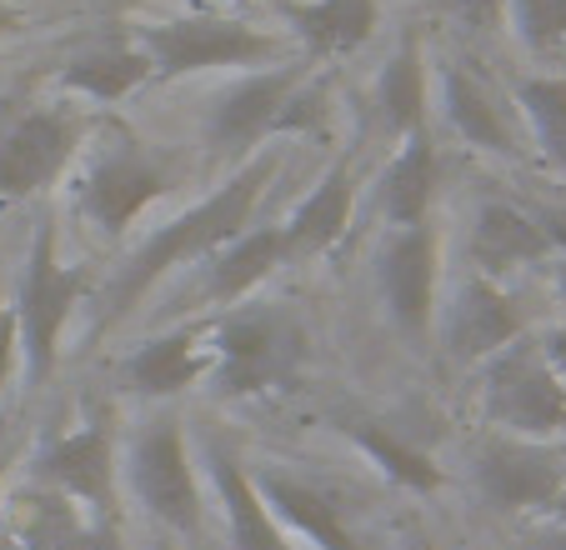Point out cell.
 Wrapping results in <instances>:
<instances>
[{
  "label": "cell",
  "mask_w": 566,
  "mask_h": 550,
  "mask_svg": "<svg viewBox=\"0 0 566 550\" xmlns=\"http://www.w3.org/2000/svg\"><path fill=\"white\" fill-rule=\"evenodd\" d=\"M427 6L467 31H496L506 15V0H427Z\"/></svg>",
  "instance_id": "29"
},
{
  "label": "cell",
  "mask_w": 566,
  "mask_h": 550,
  "mask_svg": "<svg viewBox=\"0 0 566 550\" xmlns=\"http://www.w3.org/2000/svg\"><path fill=\"white\" fill-rule=\"evenodd\" d=\"M251 480H256V490H261V500H266L271 516L286 520V526H296L311 546H321V550H356L352 530L342 526L336 506L321 496V490L301 486V480L281 476V470H261V476H251Z\"/></svg>",
  "instance_id": "16"
},
{
  "label": "cell",
  "mask_w": 566,
  "mask_h": 550,
  "mask_svg": "<svg viewBox=\"0 0 566 550\" xmlns=\"http://www.w3.org/2000/svg\"><path fill=\"white\" fill-rule=\"evenodd\" d=\"M431 186H437V150H431L427 130L411 136V146L396 156V166L386 170V215H391L401 231L407 225H427V205H431Z\"/></svg>",
  "instance_id": "24"
},
{
  "label": "cell",
  "mask_w": 566,
  "mask_h": 550,
  "mask_svg": "<svg viewBox=\"0 0 566 550\" xmlns=\"http://www.w3.org/2000/svg\"><path fill=\"white\" fill-rule=\"evenodd\" d=\"M556 286H562V296H566V265H562V271H556Z\"/></svg>",
  "instance_id": "37"
},
{
  "label": "cell",
  "mask_w": 566,
  "mask_h": 550,
  "mask_svg": "<svg viewBox=\"0 0 566 550\" xmlns=\"http://www.w3.org/2000/svg\"><path fill=\"white\" fill-rule=\"evenodd\" d=\"M447 116H451V126H457V136L471 140V146L496 150V156H512L516 150L512 126L502 120V110H496L486 81H481L467 61L447 65Z\"/></svg>",
  "instance_id": "20"
},
{
  "label": "cell",
  "mask_w": 566,
  "mask_h": 550,
  "mask_svg": "<svg viewBox=\"0 0 566 550\" xmlns=\"http://www.w3.org/2000/svg\"><path fill=\"white\" fill-rule=\"evenodd\" d=\"M321 120V101L306 91L301 65H281V71H261L247 85H235L231 96L216 106L211 116V146L226 156H241L256 140L276 136V130H306Z\"/></svg>",
  "instance_id": "5"
},
{
  "label": "cell",
  "mask_w": 566,
  "mask_h": 550,
  "mask_svg": "<svg viewBox=\"0 0 566 550\" xmlns=\"http://www.w3.org/2000/svg\"><path fill=\"white\" fill-rule=\"evenodd\" d=\"M86 550H130L116 516H96V526H91V536H86Z\"/></svg>",
  "instance_id": "31"
},
{
  "label": "cell",
  "mask_w": 566,
  "mask_h": 550,
  "mask_svg": "<svg viewBox=\"0 0 566 550\" xmlns=\"http://www.w3.org/2000/svg\"><path fill=\"white\" fill-rule=\"evenodd\" d=\"M536 346H542V356L552 360V371H556V376H562V381H566V326L546 330V336L536 340Z\"/></svg>",
  "instance_id": "32"
},
{
  "label": "cell",
  "mask_w": 566,
  "mask_h": 550,
  "mask_svg": "<svg viewBox=\"0 0 566 550\" xmlns=\"http://www.w3.org/2000/svg\"><path fill=\"white\" fill-rule=\"evenodd\" d=\"M291 261V245L281 225H266V231H241L235 241H226L221 251L211 255V296L216 300H241L251 286H261L276 265Z\"/></svg>",
  "instance_id": "19"
},
{
  "label": "cell",
  "mask_w": 566,
  "mask_h": 550,
  "mask_svg": "<svg viewBox=\"0 0 566 550\" xmlns=\"http://www.w3.org/2000/svg\"><path fill=\"white\" fill-rule=\"evenodd\" d=\"M130 480H136L140 506L156 520H166L171 530L201 526V490H196V476H191V455H186L181 425L171 415L150 421L140 431L136 451H130Z\"/></svg>",
  "instance_id": "8"
},
{
  "label": "cell",
  "mask_w": 566,
  "mask_h": 550,
  "mask_svg": "<svg viewBox=\"0 0 566 550\" xmlns=\"http://www.w3.org/2000/svg\"><path fill=\"white\" fill-rule=\"evenodd\" d=\"M306 360V336L276 306H241L216 330V391L261 395L296 381Z\"/></svg>",
  "instance_id": "2"
},
{
  "label": "cell",
  "mask_w": 566,
  "mask_h": 550,
  "mask_svg": "<svg viewBox=\"0 0 566 550\" xmlns=\"http://www.w3.org/2000/svg\"><path fill=\"white\" fill-rule=\"evenodd\" d=\"M75 136L81 126L65 110H25L0 136V201H25V195L45 191L71 160Z\"/></svg>",
  "instance_id": "9"
},
{
  "label": "cell",
  "mask_w": 566,
  "mask_h": 550,
  "mask_svg": "<svg viewBox=\"0 0 566 550\" xmlns=\"http://www.w3.org/2000/svg\"><path fill=\"white\" fill-rule=\"evenodd\" d=\"M11 25H15V11L6 6V0H0V31H11Z\"/></svg>",
  "instance_id": "34"
},
{
  "label": "cell",
  "mask_w": 566,
  "mask_h": 550,
  "mask_svg": "<svg viewBox=\"0 0 566 550\" xmlns=\"http://www.w3.org/2000/svg\"><path fill=\"white\" fill-rule=\"evenodd\" d=\"M35 486L61 490L75 506H91L96 516H116V451L111 425L96 421L86 431H71L35 455Z\"/></svg>",
  "instance_id": "10"
},
{
  "label": "cell",
  "mask_w": 566,
  "mask_h": 550,
  "mask_svg": "<svg viewBox=\"0 0 566 550\" xmlns=\"http://www.w3.org/2000/svg\"><path fill=\"white\" fill-rule=\"evenodd\" d=\"M146 75H150V61L140 51H126V45H116V41H101V45H91L86 55H75V61L65 65L61 81L91 101H120V96H130Z\"/></svg>",
  "instance_id": "23"
},
{
  "label": "cell",
  "mask_w": 566,
  "mask_h": 550,
  "mask_svg": "<svg viewBox=\"0 0 566 550\" xmlns=\"http://www.w3.org/2000/svg\"><path fill=\"white\" fill-rule=\"evenodd\" d=\"M271 176H276V156H256L247 170H241V176L226 180V186L206 205H196V211H186L181 221H171L166 231L150 235V241L140 245L136 261L126 265V275H120L116 286H111V296H106V326L126 316V310L136 306V300L146 296V290L156 286L166 271H176L181 261L216 255L226 241H235V235L247 231V221H251V211H256L261 191L271 186Z\"/></svg>",
  "instance_id": "1"
},
{
  "label": "cell",
  "mask_w": 566,
  "mask_h": 550,
  "mask_svg": "<svg viewBox=\"0 0 566 550\" xmlns=\"http://www.w3.org/2000/svg\"><path fill=\"white\" fill-rule=\"evenodd\" d=\"M206 376V350L196 330H176V336H156L126 360V381L140 395H181Z\"/></svg>",
  "instance_id": "18"
},
{
  "label": "cell",
  "mask_w": 566,
  "mask_h": 550,
  "mask_svg": "<svg viewBox=\"0 0 566 550\" xmlns=\"http://www.w3.org/2000/svg\"><path fill=\"white\" fill-rule=\"evenodd\" d=\"M376 106H381L386 126L396 136H417L427 120V75H421V45L401 41V51L386 61L381 81H376Z\"/></svg>",
  "instance_id": "25"
},
{
  "label": "cell",
  "mask_w": 566,
  "mask_h": 550,
  "mask_svg": "<svg viewBox=\"0 0 566 550\" xmlns=\"http://www.w3.org/2000/svg\"><path fill=\"white\" fill-rule=\"evenodd\" d=\"M286 15L311 55H346L376 31V0H311L286 6Z\"/></svg>",
  "instance_id": "21"
},
{
  "label": "cell",
  "mask_w": 566,
  "mask_h": 550,
  "mask_svg": "<svg viewBox=\"0 0 566 550\" xmlns=\"http://www.w3.org/2000/svg\"><path fill=\"white\" fill-rule=\"evenodd\" d=\"M556 550H566V530H562V540H556Z\"/></svg>",
  "instance_id": "38"
},
{
  "label": "cell",
  "mask_w": 566,
  "mask_h": 550,
  "mask_svg": "<svg viewBox=\"0 0 566 550\" xmlns=\"http://www.w3.org/2000/svg\"><path fill=\"white\" fill-rule=\"evenodd\" d=\"M0 550H21V540H15V530H0Z\"/></svg>",
  "instance_id": "35"
},
{
  "label": "cell",
  "mask_w": 566,
  "mask_h": 550,
  "mask_svg": "<svg viewBox=\"0 0 566 550\" xmlns=\"http://www.w3.org/2000/svg\"><path fill=\"white\" fill-rule=\"evenodd\" d=\"M166 186H171V160L156 156L130 130H116L81 180V215L106 235H120L156 195H166Z\"/></svg>",
  "instance_id": "4"
},
{
  "label": "cell",
  "mask_w": 566,
  "mask_h": 550,
  "mask_svg": "<svg viewBox=\"0 0 566 550\" xmlns=\"http://www.w3.org/2000/svg\"><path fill=\"white\" fill-rule=\"evenodd\" d=\"M86 290V265H61L55 261V231L51 221L35 231L31 261H25L21 281V306H15V326H21V350L31 360V381L41 385L55 371V346L71 320V306Z\"/></svg>",
  "instance_id": "6"
},
{
  "label": "cell",
  "mask_w": 566,
  "mask_h": 550,
  "mask_svg": "<svg viewBox=\"0 0 566 550\" xmlns=\"http://www.w3.org/2000/svg\"><path fill=\"white\" fill-rule=\"evenodd\" d=\"M211 476H216V490H221L226 520H231V546L235 550H291L286 530H281L276 516L266 510L256 480L235 466V455L221 451V445H211Z\"/></svg>",
  "instance_id": "15"
},
{
  "label": "cell",
  "mask_w": 566,
  "mask_h": 550,
  "mask_svg": "<svg viewBox=\"0 0 566 550\" xmlns=\"http://www.w3.org/2000/svg\"><path fill=\"white\" fill-rule=\"evenodd\" d=\"M516 31L532 51H552L566 41V0H516Z\"/></svg>",
  "instance_id": "28"
},
{
  "label": "cell",
  "mask_w": 566,
  "mask_h": 550,
  "mask_svg": "<svg viewBox=\"0 0 566 550\" xmlns=\"http://www.w3.org/2000/svg\"><path fill=\"white\" fill-rule=\"evenodd\" d=\"M6 461H11V441L0 435V480H6Z\"/></svg>",
  "instance_id": "36"
},
{
  "label": "cell",
  "mask_w": 566,
  "mask_h": 550,
  "mask_svg": "<svg viewBox=\"0 0 566 550\" xmlns=\"http://www.w3.org/2000/svg\"><path fill=\"white\" fill-rule=\"evenodd\" d=\"M140 45H146L140 55L150 61V75H166V81L206 71V65H251L276 51L271 35L231 15H176V21L146 25Z\"/></svg>",
  "instance_id": "7"
},
{
  "label": "cell",
  "mask_w": 566,
  "mask_h": 550,
  "mask_svg": "<svg viewBox=\"0 0 566 550\" xmlns=\"http://www.w3.org/2000/svg\"><path fill=\"white\" fill-rule=\"evenodd\" d=\"M516 101L532 116V130L542 140L546 160L566 170V81L562 75H532L516 85Z\"/></svg>",
  "instance_id": "27"
},
{
  "label": "cell",
  "mask_w": 566,
  "mask_h": 550,
  "mask_svg": "<svg viewBox=\"0 0 566 550\" xmlns=\"http://www.w3.org/2000/svg\"><path fill=\"white\" fill-rule=\"evenodd\" d=\"M552 255V241H546L542 221L526 215L522 205L506 201H486L476 211V225H471V261L486 275H506L516 265H532Z\"/></svg>",
  "instance_id": "14"
},
{
  "label": "cell",
  "mask_w": 566,
  "mask_h": 550,
  "mask_svg": "<svg viewBox=\"0 0 566 550\" xmlns=\"http://www.w3.org/2000/svg\"><path fill=\"white\" fill-rule=\"evenodd\" d=\"M352 435H356V445L371 455L376 466L396 480V486H407V490H437L441 486V470L431 466L421 451H411L407 441H396L391 431H381V425H371V421H356Z\"/></svg>",
  "instance_id": "26"
},
{
  "label": "cell",
  "mask_w": 566,
  "mask_h": 550,
  "mask_svg": "<svg viewBox=\"0 0 566 550\" xmlns=\"http://www.w3.org/2000/svg\"><path fill=\"white\" fill-rule=\"evenodd\" d=\"M476 480L502 510H552L556 490L566 486V466L542 445L492 441L476 455Z\"/></svg>",
  "instance_id": "11"
},
{
  "label": "cell",
  "mask_w": 566,
  "mask_h": 550,
  "mask_svg": "<svg viewBox=\"0 0 566 550\" xmlns=\"http://www.w3.org/2000/svg\"><path fill=\"white\" fill-rule=\"evenodd\" d=\"M486 415L502 431L542 441L566 431V381L552 371L536 340H512L486 366Z\"/></svg>",
  "instance_id": "3"
},
{
  "label": "cell",
  "mask_w": 566,
  "mask_h": 550,
  "mask_svg": "<svg viewBox=\"0 0 566 550\" xmlns=\"http://www.w3.org/2000/svg\"><path fill=\"white\" fill-rule=\"evenodd\" d=\"M381 290L396 326L421 336L431 320V300H437V235L427 225L396 231V241L381 255Z\"/></svg>",
  "instance_id": "12"
},
{
  "label": "cell",
  "mask_w": 566,
  "mask_h": 550,
  "mask_svg": "<svg viewBox=\"0 0 566 550\" xmlns=\"http://www.w3.org/2000/svg\"><path fill=\"white\" fill-rule=\"evenodd\" d=\"M526 320L492 281H467L447 310V350L457 360H492L512 340H522Z\"/></svg>",
  "instance_id": "13"
},
{
  "label": "cell",
  "mask_w": 566,
  "mask_h": 550,
  "mask_svg": "<svg viewBox=\"0 0 566 550\" xmlns=\"http://www.w3.org/2000/svg\"><path fill=\"white\" fill-rule=\"evenodd\" d=\"M552 510H556V520H562V526H566V486H562V490H556V500H552Z\"/></svg>",
  "instance_id": "33"
},
{
  "label": "cell",
  "mask_w": 566,
  "mask_h": 550,
  "mask_svg": "<svg viewBox=\"0 0 566 550\" xmlns=\"http://www.w3.org/2000/svg\"><path fill=\"white\" fill-rule=\"evenodd\" d=\"M352 170L346 166H332L326 180L316 191L291 211V221L281 225L286 231V245H291V261H306V255H321L326 245L342 241L346 221H352Z\"/></svg>",
  "instance_id": "17"
},
{
  "label": "cell",
  "mask_w": 566,
  "mask_h": 550,
  "mask_svg": "<svg viewBox=\"0 0 566 550\" xmlns=\"http://www.w3.org/2000/svg\"><path fill=\"white\" fill-rule=\"evenodd\" d=\"M15 356H21V326H15V306L0 300V385L11 381Z\"/></svg>",
  "instance_id": "30"
},
{
  "label": "cell",
  "mask_w": 566,
  "mask_h": 550,
  "mask_svg": "<svg viewBox=\"0 0 566 550\" xmlns=\"http://www.w3.org/2000/svg\"><path fill=\"white\" fill-rule=\"evenodd\" d=\"M15 506H21V526H15L21 550H86L91 526L81 520V506L71 496L31 486Z\"/></svg>",
  "instance_id": "22"
}]
</instances>
